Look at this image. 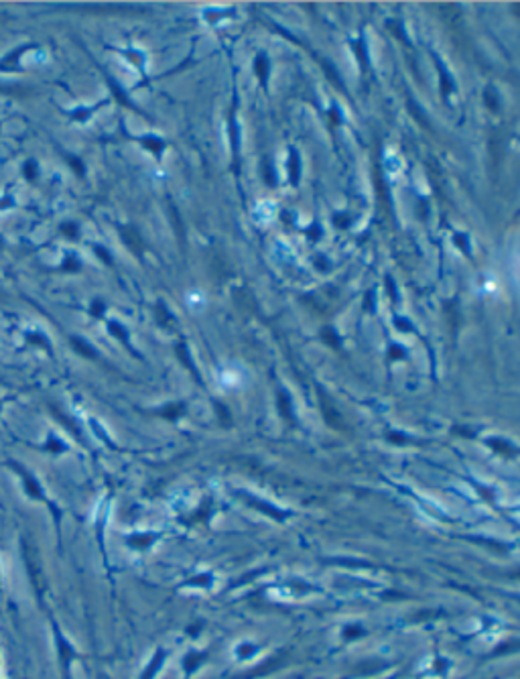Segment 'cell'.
<instances>
[{
    "label": "cell",
    "mask_w": 520,
    "mask_h": 679,
    "mask_svg": "<svg viewBox=\"0 0 520 679\" xmlns=\"http://www.w3.org/2000/svg\"><path fill=\"white\" fill-rule=\"evenodd\" d=\"M61 232H65L67 236H71V238H73V236L77 234V228H75L73 224H63V226H61Z\"/></svg>",
    "instance_id": "7a4b0ae2"
},
{
    "label": "cell",
    "mask_w": 520,
    "mask_h": 679,
    "mask_svg": "<svg viewBox=\"0 0 520 679\" xmlns=\"http://www.w3.org/2000/svg\"><path fill=\"white\" fill-rule=\"evenodd\" d=\"M77 266H79V262H77L73 256H67V260H65L63 268H77Z\"/></svg>",
    "instance_id": "3957f363"
},
{
    "label": "cell",
    "mask_w": 520,
    "mask_h": 679,
    "mask_svg": "<svg viewBox=\"0 0 520 679\" xmlns=\"http://www.w3.org/2000/svg\"><path fill=\"white\" fill-rule=\"evenodd\" d=\"M0 248H2V238H0Z\"/></svg>",
    "instance_id": "277c9868"
},
{
    "label": "cell",
    "mask_w": 520,
    "mask_h": 679,
    "mask_svg": "<svg viewBox=\"0 0 520 679\" xmlns=\"http://www.w3.org/2000/svg\"><path fill=\"white\" fill-rule=\"evenodd\" d=\"M22 173L26 175V179L33 181V179L37 177V165H35V161H26L24 167H22Z\"/></svg>",
    "instance_id": "6da1fadb"
}]
</instances>
